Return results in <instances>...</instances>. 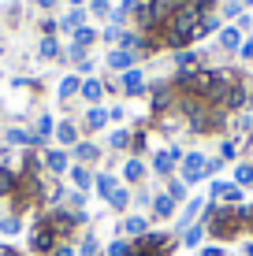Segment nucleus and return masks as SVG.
Masks as SVG:
<instances>
[{
	"mask_svg": "<svg viewBox=\"0 0 253 256\" xmlns=\"http://www.w3.org/2000/svg\"><path fill=\"white\" fill-rule=\"evenodd\" d=\"M127 256H171V238L149 230V234H142V238L130 242V252Z\"/></svg>",
	"mask_w": 253,
	"mask_h": 256,
	"instance_id": "obj_1",
	"label": "nucleus"
},
{
	"mask_svg": "<svg viewBox=\"0 0 253 256\" xmlns=\"http://www.w3.org/2000/svg\"><path fill=\"white\" fill-rule=\"evenodd\" d=\"M56 245H60L56 230H52V226L45 223V216H41L38 223H34V230H30V249L38 252V256H49L52 249H56Z\"/></svg>",
	"mask_w": 253,
	"mask_h": 256,
	"instance_id": "obj_2",
	"label": "nucleus"
},
{
	"mask_svg": "<svg viewBox=\"0 0 253 256\" xmlns=\"http://www.w3.org/2000/svg\"><path fill=\"white\" fill-rule=\"evenodd\" d=\"M205 164H208V156L186 152V156H182V182H186V186H197V182L205 178Z\"/></svg>",
	"mask_w": 253,
	"mask_h": 256,
	"instance_id": "obj_3",
	"label": "nucleus"
},
{
	"mask_svg": "<svg viewBox=\"0 0 253 256\" xmlns=\"http://www.w3.org/2000/svg\"><path fill=\"white\" fill-rule=\"evenodd\" d=\"M175 164H182V148L179 145H171V148H164V152L153 156V171L160 174V178H168V174L175 171Z\"/></svg>",
	"mask_w": 253,
	"mask_h": 256,
	"instance_id": "obj_4",
	"label": "nucleus"
},
{
	"mask_svg": "<svg viewBox=\"0 0 253 256\" xmlns=\"http://www.w3.org/2000/svg\"><path fill=\"white\" fill-rule=\"evenodd\" d=\"M119 234H123V238H130V242H134V238L149 234V219H145V216H127L123 223H119Z\"/></svg>",
	"mask_w": 253,
	"mask_h": 256,
	"instance_id": "obj_5",
	"label": "nucleus"
},
{
	"mask_svg": "<svg viewBox=\"0 0 253 256\" xmlns=\"http://www.w3.org/2000/svg\"><path fill=\"white\" fill-rule=\"evenodd\" d=\"M119 86H123V93H127V96H142V93H145V78H142V70H138V67L123 70Z\"/></svg>",
	"mask_w": 253,
	"mask_h": 256,
	"instance_id": "obj_6",
	"label": "nucleus"
},
{
	"mask_svg": "<svg viewBox=\"0 0 253 256\" xmlns=\"http://www.w3.org/2000/svg\"><path fill=\"white\" fill-rule=\"evenodd\" d=\"M168 108H175V90L171 86H153V112L164 116Z\"/></svg>",
	"mask_w": 253,
	"mask_h": 256,
	"instance_id": "obj_7",
	"label": "nucleus"
},
{
	"mask_svg": "<svg viewBox=\"0 0 253 256\" xmlns=\"http://www.w3.org/2000/svg\"><path fill=\"white\" fill-rule=\"evenodd\" d=\"M67 174H71V182H75V190H78V193L93 190V178H97V174H93L86 164H71V171H67Z\"/></svg>",
	"mask_w": 253,
	"mask_h": 256,
	"instance_id": "obj_8",
	"label": "nucleus"
},
{
	"mask_svg": "<svg viewBox=\"0 0 253 256\" xmlns=\"http://www.w3.org/2000/svg\"><path fill=\"white\" fill-rule=\"evenodd\" d=\"M45 167L52 174H67V171H71V160H67L64 148H52V152H45Z\"/></svg>",
	"mask_w": 253,
	"mask_h": 256,
	"instance_id": "obj_9",
	"label": "nucleus"
},
{
	"mask_svg": "<svg viewBox=\"0 0 253 256\" xmlns=\"http://www.w3.org/2000/svg\"><path fill=\"white\" fill-rule=\"evenodd\" d=\"M149 208H153V219H171V216H175V200H171L168 193H156Z\"/></svg>",
	"mask_w": 253,
	"mask_h": 256,
	"instance_id": "obj_10",
	"label": "nucleus"
},
{
	"mask_svg": "<svg viewBox=\"0 0 253 256\" xmlns=\"http://www.w3.org/2000/svg\"><path fill=\"white\" fill-rule=\"evenodd\" d=\"M4 141H8V145H45V141H41L38 134H30V130H19V126H12V130H8Z\"/></svg>",
	"mask_w": 253,
	"mask_h": 256,
	"instance_id": "obj_11",
	"label": "nucleus"
},
{
	"mask_svg": "<svg viewBox=\"0 0 253 256\" xmlns=\"http://www.w3.org/2000/svg\"><path fill=\"white\" fill-rule=\"evenodd\" d=\"M15 186H19V174H15L8 164H0V197H12Z\"/></svg>",
	"mask_w": 253,
	"mask_h": 256,
	"instance_id": "obj_12",
	"label": "nucleus"
},
{
	"mask_svg": "<svg viewBox=\"0 0 253 256\" xmlns=\"http://www.w3.org/2000/svg\"><path fill=\"white\" fill-rule=\"evenodd\" d=\"M108 67H116V70H130V67H134V52H130V48H116V52H108Z\"/></svg>",
	"mask_w": 253,
	"mask_h": 256,
	"instance_id": "obj_13",
	"label": "nucleus"
},
{
	"mask_svg": "<svg viewBox=\"0 0 253 256\" xmlns=\"http://www.w3.org/2000/svg\"><path fill=\"white\" fill-rule=\"evenodd\" d=\"M97 156H101V148L93 145V141H78V145H75V160L78 164H93Z\"/></svg>",
	"mask_w": 253,
	"mask_h": 256,
	"instance_id": "obj_14",
	"label": "nucleus"
},
{
	"mask_svg": "<svg viewBox=\"0 0 253 256\" xmlns=\"http://www.w3.org/2000/svg\"><path fill=\"white\" fill-rule=\"evenodd\" d=\"M116 186H119V182H116V178H112V174H108V171H101V174H97V178H93V190H97V197H104V200H108V197H112V190H116Z\"/></svg>",
	"mask_w": 253,
	"mask_h": 256,
	"instance_id": "obj_15",
	"label": "nucleus"
},
{
	"mask_svg": "<svg viewBox=\"0 0 253 256\" xmlns=\"http://www.w3.org/2000/svg\"><path fill=\"white\" fill-rule=\"evenodd\" d=\"M123 178H127V182H142V178H145V164L138 160V156H130V160L123 164Z\"/></svg>",
	"mask_w": 253,
	"mask_h": 256,
	"instance_id": "obj_16",
	"label": "nucleus"
},
{
	"mask_svg": "<svg viewBox=\"0 0 253 256\" xmlns=\"http://www.w3.org/2000/svg\"><path fill=\"white\" fill-rule=\"evenodd\" d=\"M130 200H134V197H130V190H127V186H116V190H112V197H108V208L127 212V204H130Z\"/></svg>",
	"mask_w": 253,
	"mask_h": 256,
	"instance_id": "obj_17",
	"label": "nucleus"
},
{
	"mask_svg": "<svg viewBox=\"0 0 253 256\" xmlns=\"http://www.w3.org/2000/svg\"><path fill=\"white\" fill-rule=\"evenodd\" d=\"M78 93H82V96H86L90 104H97L101 96H104V86L97 82V78H86V82H82V90H78Z\"/></svg>",
	"mask_w": 253,
	"mask_h": 256,
	"instance_id": "obj_18",
	"label": "nucleus"
},
{
	"mask_svg": "<svg viewBox=\"0 0 253 256\" xmlns=\"http://www.w3.org/2000/svg\"><path fill=\"white\" fill-rule=\"evenodd\" d=\"M220 48H227V52H234V48H242V30H220Z\"/></svg>",
	"mask_w": 253,
	"mask_h": 256,
	"instance_id": "obj_19",
	"label": "nucleus"
},
{
	"mask_svg": "<svg viewBox=\"0 0 253 256\" xmlns=\"http://www.w3.org/2000/svg\"><path fill=\"white\" fill-rule=\"evenodd\" d=\"M201 238H205V226L194 223V226H186V230H182V245H186V249H197V245H201Z\"/></svg>",
	"mask_w": 253,
	"mask_h": 256,
	"instance_id": "obj_20",
	"label": "nucleus"
},
{
	"mask_svg": "<svg viewBox=\"0 0 253 256\" xmlns=\"http://www.w3.org/2000/svg\"><path fill=\"white\" fill-rule=\"evenodd\" d=\"M56 141H60V145H78V130L71 126V122H60V126H56Z\"/></svg>",
	"mask_w": 253,
	"mask_h": 256,
	"instance_id": "obj_21",
	"label": "nucleus"
},
{
	"mask_svg": "<svg viewBox=\"0 0 253 256\" xmlns=\"http://www.w3.org/2000/svg\"><path fill=\"white\" fill-rule=\"evenodd\" d=\"M104 122H108V112H104V108H90V116H86V130H104Z\"/></svg>",
	"mask_w": 253,
	"mask_h": 256,
	"instance_id": "obj_22",
	"label": "nucleus"
},
{
	"mask_svg": "<svg viewBox=\"0 0 253 256\" xmlns=\"http://www.w3.org/2000/svg\"><path fill=\"white\" fill-rule=\"evenodd\" d=\"M234 186H253V164H238L234 167Z\"/></svg>",
	"mask_w": 253,
	"mask_h": 256,
	"instance_id": "obj_23",
	"label": "nucleus"
},
{
	"mask_svg": "<svg viewBox=\"0 0 253 256\" xmlns=\"http://www.w3.org/2000/svg\"><path fill=\"white\" fill-rule=\"evenodd\" d=\"M78 90H82V82H78V74H67L64 82H60V96H64V100H67V96H75Z\"/></svg>",
	"mask_w": 253,
	"mask_h": 256,
	"instance_id": "obj_24",
	"label": "nucleus"
},
{
	"mask_svg": "<svg viewBox=\"0 0 253 256\" xmlns=\"http://www.w3.org/2000/svg\"><path fill=\"white\" fill-rule=\"evenodd\" d=\"M186 182H182V178H175V182H168V197L171 200H175V204H179V200H186Z\"/></svg>",
	"mask_w": 253,
	"mask_h": 256,
	"instance_id": "obj_25",
	"label": "nucleus"
},
{
	"mask_svg": "<svg viewBox=\"0 0 253 256\" xmlns=\"http://www.w3.org/2000/svg\"><path fill=\"white\" fill-rule=\"evenodd\" d=\"M19 230H23L19 216H4V219H0V234H8V238H12V234H19Z\"/></svg>",
	"mask_w": 253,
	"mask_h": 256,
	"instance_id": "obj_26",
	"label": "nucleus"
},
{
	"mask_svg": "<svg viewBox=\"0 0 253 256\" xmlns=\"http://www.w3.org/2000/svg\"><path fill=\"white\" fill-rule=\"evenodd\" d=\"M93 41H97V34L90 30V26H82V30H75V45L78 48H86V45H93Z\"/></svg>",
	"mask_w": 253,
	"mask_h": 256,
	"instance_id": "obj_27",
	"label": "nucleus"
},
{
	"mask_svg": "<svg viewBox=\"0 0 253 256\" xmlns=\"http://www.w3.org/2000/svg\"><path fill=\"white\" fill-rule=\"evenodd\" d=\"M108 145H112V148H127V145H130V130H112Z\"/></svg>",
	"mask_w": 253,
	"mask_h": 256,
	"instance_id": "obj_28",
	"label": "nucleus"
},
{
	"mask_svg": "<svg viewBox=\"0 0 253 256\" xmlns=\"http://www.w3.org/2000/svg\"><path fill=\"white\" fill-rule=\"evenodd\" d=\"M38 52H41V56H45V60H56V56H60V45H56V41H52V38H45V41H41V45H38Z\"/></svg>",
	"mask_w": 253,
	"mask_h": 256,
	"instance_id": "obj_29",
	"label": "nucleus"
},
{
	"mask_svg": "<svg viewBox=\"0 0 253 256\" xmlns=\"http://www.w3.org/2000/svg\"><path fill=\"white\" fill-rule=\"evenodd\" d=\"M130 252V242L127 238H116V242H108V256H127Z\"/></svg>",
	"mask_w": 253,
	"mask_h": 256,
	"instance_id": "obj_30",
	"label": "nucleus"
},
{
	"mask_svg": "<svg viewBox=\"0 0 253 256\" xmlns=\"http://www.w3.org/2000/svg\"><path fill=\"white\" fill-rule=\"evenodd\" d=\"M82 22H86V15H82V12H71L60 26H64V30H82Z\"/></svg>",
	"mask_w": 253,
	"mask_h": 256,
	"instance_id": "obj_31",
	"label": "nucleus"
},
{
	"mask_svg": "<svg viewBox=\"0 0 253 256\" xmlns=\"http://www.w3.org/2000/svg\"><path fill=\"white\" fill-rule=\"evenodd\" d=\"M78 256H97V234H86L82 249H78Z\"/></svg>",
	"mask_w": 253,
	"mask_h": 256,
	"instance_id": "obj_32",
	"label": "nucleus"
},
{
	"mask_svg": "<svg viewBox=\"0 0 253 256\" xmlns=\"http://www.w3.org/2000/svg\"><path fill=\"white\" fill-rule=\"evenodd\" d=\"M194 64H197V56H194V52H179V56H175V67H179V70H190Z\"/></svg>",
	"mask_w": 253,
	"mask_h": 256,
	"instance_id": "obj_33",
	"label": "nucleus"
},
{
	"mask_svg": "<svg viewBox=\"0 0 253 256\" xmlns=\"http://www.w3.org/2000/svg\"><path fill=\"white\" fill-rule=\"evenodd\" d=\"M49 134H52V119H49V116H41V119H38V138L45 141Z\"/></svg>",
	"mask_w": 253,
	"mask_h": 256,
	"instance_id": "obj_34",
	"label": "nucleus"
},
{
	"mask_svg": "<svg viewBox=\"0 0 253 256\" xmlns=\"http://www.w3.org/2000/svg\"><path fill=\"white\" fill-rule=\"evenodd\" d=\"M67 204H71L75 212H82V204H86V193H78V190H75V193H67Z\"/></svg>",
	"mask_w": 253,
	"mask_h": 256,
	"instance_id": "obj_35",
	"label": "nucleus"
},
{
	"mask_svg": "<svg viewBox=\"0 0 253 256\" xmlns=\"http://www.w3.org/2000/svg\"><path fill=\"white\" fill-rule=\"evenodd\" d=\"M234 152H238V145H234V141H223V145H220V160H231Z\"/></svg>",
	"mask_w": 253,
	"mask_h": 256,
	"instance_id": "obj_36",
	"label": "nucleus"
},
{
	"mask_svg": "<svg viewBox=\"0 0 253 256\" xmlns=\"http://www.w3.org/2000/svg\"><path fill=\"white\" fill-rule=\"evenodd\" d=\"M52 256H78L71 245H56V249H52Z\"/></svg>",
	"mask_w": 253,
	"mask_h": 256,
	"instance_id": "obj_37",
	"label": "nucleus"
},
{
	"mask_svg": "<svg viewBox=\"0 0 253 256\" xmlns=\"http://www.w3.org/2000/svg\"><path fill=\"white\" fill-rule=\"evenodd\" d=\"M201 256H227V252H223L220 245H205V249H201Z\"/></svg>",
	"mask_w": 253,
	"mask_h": 256,
	"instance_id": "obj_38",
	"label": "nucleus"
},
{
	"mask_svg": "<svg viewBox=\"0 0 253 256\" xmlns=\"http://www.w3.org/2000/svg\"><path fill=\"white\" fill-rule=\"evenodd\" d=\"M238 52H242V60H253V41H242Z\"/></svg>",
	"mask_w": 253,
	"mask_h": 256,
	"instance_id": "obj_39",
	"label": "nucleus"
},
{
	"mask_svg": "<svg viewBox=\"0 0 253 256\" xmlns=\"http://www.w3.org/2000/svg\"><path fill=\"white\" fill-rule=\"evenodd\" d=\"M242 252H246V256H253V242H246V245H242Z\"/></svg>",
	"mask_w": 253,
	"mask_h": 256,
	"instance_id": "obj_40",
	"label": "nucleus"
},
{
	"mask_svg": "<svg viewBox=\"0 0 253 256\" xmlns=\"http://www.w3.org/2000/svg\"><path fill=\"white\" fill-rule=\"evenodd\" d=\"M38 4H41V8H49V4H56V0H38Z\"/></svg>",
	"mask_w": 253,
	"mask_h": 256,
	"instance_id": "obj_41",
	"label": "nucleus"
},
{
	"mask_svg": "<svg viewBox=\"0 0 253 256\" xmlns=\"http://www.w3.org/2000/svg\"><path fill=\"white\" fill-rule=\"evenodd\" d=\"M249 108H253V93H249Z\"/></svg>",
	"mask_w": 253,
	"mask_h": 256,
	"instance_id": "obj_42",
	"label": "nucleus"
},
{
	"mask_svg": "<svg viewBox=\"0 0 253 256\" xmlns=\"http://www.w3.org/2000/svg\"><path fill=\"white\" fill-rule=\"evenodd\" d=\"M242 4H253V0H242Z\"/></svg>",
	"mask_w": 253,
	"mask_h": 256,
	"instance_id": "obj_43",
	"label": "nucleus"
}]
</instances>
